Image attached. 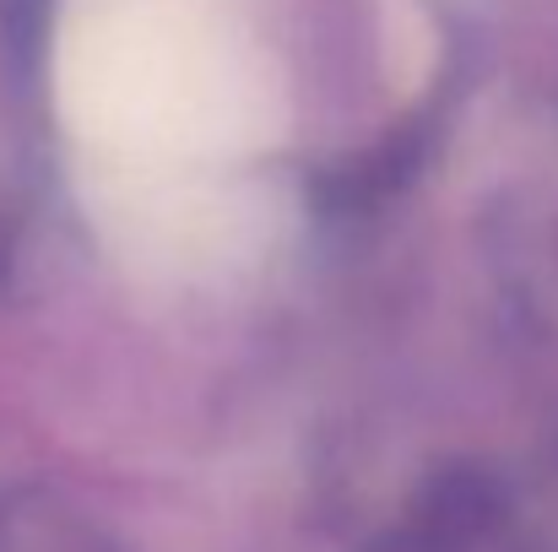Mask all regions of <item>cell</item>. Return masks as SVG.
<instances>
[{"label": "cell", "mask_w": 558, "mask_h": 552, "mask_svg": "<svg viewBox=\"0 0 558 552\" xmlns=\"http://www.w3.org/2000/svg\"><path fill=\"white\" fill-rule=\"evenodd\" d=\"M82 206L104 249L142 282L206 287L260 266L288 200L255 169H104L82 163Z\"/></svg>", "instance_id": "cell-1"}]
</instances>
